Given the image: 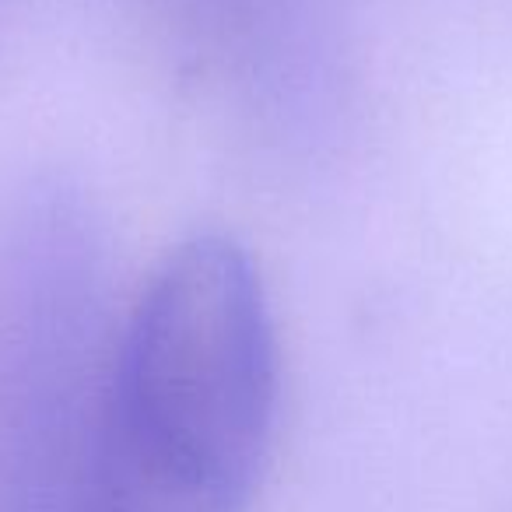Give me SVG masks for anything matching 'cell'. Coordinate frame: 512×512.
<instances>
[{"label": "cell", "instance_id": "obj_1", "mask_svg": "<svg viewBox=\"0 0 512 512\" xmlns=\"http://www.w3.org/2000/svg\"><path fill=\"white\" fill-rule=\"evenodd\" d=\"M278 334L246 249L197 235L116 323L88 512H249L278 425Z\"/></svg>", "mask_w": 512, "mask_h": 512}, {"label": "cell", "instance_id": "obj_2", "mask_svg": "<svg viewBox=\"0 0 512 512\" xmlns=\"http://www.w3.org/2000/svg\"><path fill=\"white\" fill-rule=\"evenodd\" d=\"M113 337L92 204L18 200L0 239V512H88Z\"/></svg>", "mask_w": 512, "mask_h": 512}, {"label": "cell", "instance_id": "obj_3", "mask_svg": "<svg viewBox=\"0 0 512 512\" xmlns=\"http://www.w3.org/2000/svg\"><path fill=\"white\" fill-rule=\"evenodd\" d=\"M172 36L271 141L309 151L348 106V74L320 0H151Z\"/></svg>", "mask_w": 512, "mask_h": 512}]
</instances>
